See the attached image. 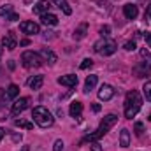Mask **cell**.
I'll use <instances>...</instances> for the list:
<instances>
[{"mask_svg": "<svg viewBox=\"0 0 151 151\" xmlns=\"http://www.w3.org/2000/svg\"><path fill=\"white\" fill-rule=\"evenodd\" d=\"M141 106H142V100H141V95L132 90L127 93V99H125V118L132 119L135 114L141 111Z\"/></svg>", "mask_w": 151, "mask_h": 151, "instance_id": "1", "label": "cell"}, {"mask_svg": "<svg viewBox=\"0 0 151 151\" xmlns=\"http://www.w3.org/2000/svg\"><path fill=\"white\" fill-rule=\"evenodd\" d=\"M32 118H34V121L37 123L39 127H42V128H49V127L55 123L53 114L49 113L46 107H42V106L34 107V111H32Z\"/></svg>", "mask_w": 151, "mask_h": 151, "instance_id": "2", "label": "cell"}, {"mask_svg": "<svg viewBox=\"0 0 151 151\" xmlns=\"http://www.w3.org/2000/svg\"><path fill=\"white\" fill-rule=\"evenodd\" d=\"M116 121H118V116H116V114H107V116H104V119H102V123H100L99 130H97L95 134L88 135V137H86V141H97V139H100L102 135H106V134H107V132L114 127V125H116Z\"/></svg>", "mask_w": 151, "mask_h": 151, "instance_id": "3", "label": "cell"}, {"mask_svg": "<svg viewBox=\"0 0 151 151\" xmlns=\"http://www.w3.org/2000/svg\"><path fill=\"white\" fill-rule=\"evenodd\" d=\"M42 56L37 55V53H34V51H25L23 55H21V63H23V67H27V69H37L42 65Z\"/></svg>", "mask_w": 151, "mask_h": 151, "instance_id": "4", "label": "cell"}, {"mask_svg": "<svg viewBox=\"0 0 151 151\" xmlns=\"http://www.w3.org/2000/svg\"><path fill=\"white\" fill-rule=\"evenodd\" d=\"M19 30H21L23 34H27V35H35V34L40 32L39 25L34 23V21H21V23H19Z\"/></svg>", "mask_w": 151, "mask_h": 151, "instance_id": "5", "label": "cell"}, {"mask_svg": "<svg viewBox=\"0 0 151 151\" xmlns=\"http://www.w3.org/2000/svg\"><path fill=\"white\" fill-rule=\"evenodd\" d=\"M2 46L5 47V49H9V51H12V49H16V46H18V39L14 35V32L12 30H9L4 39H2Z\"/></svg>", "mask_w": 151, "mask_h": 151, "instance_id": "6", "label": "cell"}, {"mask_svg": "<svg viewBox=\"0 0 151 151\" xmlns=\"http://www.w3.org/2000/svg\"><path fill=\"white\" fill-rule=\"evenodd\" d=\"M114 93H116V90H114L111 84H102L100 90H99V99L104 100V102H107V100H111L114 97Z\"/></svg>", "mask_w": 151, "mask_h": 151, "instance_id": "7", "label": "cell"}, {"mask_svg": "<svg viewBox=\"0 0 151 151\" xmlns=\"http://www.w3.org/2000/svg\"><path fill=\"white\" fill-rule=\"evenodd\" d=\"M134 74H135V77H150L151 76V63H146V62L139 63L134 69Z\"/></svg>", "mask_w": 151, "mask_h": 151, "instance_id": "8", "label": "cell"}, {"mask_svg": "<svg viewBox=\"0 0 151 151\" xmlns=\"http://www.w3.org/2000/svg\"><path fill=\"white\" fill-rule=\"evenodd\" d=\"M58 84H62V86H69V88H74L76 84H77V76L76 74L62 76V77H58Z\"/></svg>", "mask_w": 151, "mask_h": 151, "instance_id": "9", "label": "cell"}, {"mask_svg": "<svg viewBox=\"0 0 151 151\" xmlns=\"http://www.w3.org/2000/svg\"><path fill=\"white\" fill-rule=\"evenodd\" d=\"M28 104H30V99H27V97H23V99H18V100L12 104V113H14V114L23 113V111L28 107Z\"/></svg>", "mask_w": 151, "mask_h": 151, "instance_id": "10", "label": "cell"}, {"mask_svg": "<svg viewBox=\"0 0 151 151\" xmlns=\"http://www.w3.org/2000/svg\"><path fill=\"white\" fill-rule=\"evenodd\" d=\"M123 14H125L127 19H135L137 14H139V9L134 4H127V5H123Z\"/></svg>", "mask_w": 151, "mask_h": 151, "instance_id": "11", "label": "cell"}, {"mask_svg": "<svg viewBox=\"0 0 151 151\" xmlns=\"http://www.w3.org/2000/svg\"><path fill=\"white\" fill-rule=\"evenodd\" d=\"M40 56H42V60H46V62H47V63H51V65H55V63H56V60H58V58H56V55H55L49 47H42V49H40Z\"/></svg>", "mask_w": 151, "mask_h": 151, "instance_id": "12", "label": "cell"}, {"mask_svg": "<svg viewBox=\"0 0 151 151\" xmlns=\"http://www.w3.org/2000/svg\"><path fill=\"white\" fill-rule=\"evenodd\" d=\"M49 9H51V4L47 2V0H40V2H37L35 5H34V12L35 14H46V12H49Z\"/></svg>", "mask_w": 151, "mask_h": 151, "instance_id": "13", "label": "cell"}, {"mask_svg": "<svg viewBox=\"0 0 151 151\" xmlns=\"http://www.w3.org/2000/svg\"><path fill=\"white\" fill-rule=\"evenodd\" d=\"M42 83H44V76H32V77L28 79L30 90H39V88L42 86Z\"/></svg>", "mask_w": 151, "mask_h": 151, "instance_id": "14", "label": "cell"}, {"mask_svg": "<svg viewBox=\"0 0 151 151\" xmlns=\"http://www.w3.org/2000/svg\"><path fill=\"white\" fill-rule=\"evenodd\" d=\"M69 113H70L72 118H77V119H79V118H81V113H83V104H81V102H77V100L72 102V104H70Z\"/></svg>", "mask_w": 151, "mask_h": 151, "instance_id": "15", "label": "cell"}, {"mask_svg": "<svg viewBox=\"0 0 151 151\" xmlns=\"http://www.w3.org/2000/svg\"><path fill=\"white\" fill-rule=\"evenodd\" d=\"M119 146L121 148H128L130 146V132L127 128H123L119 132Z\"/></svg>", "mask_w": 151, "mask_h": 151, "instance_id": "16", "label": "cell"}, {"mask_svg": "<svg viewBox=\"0 0 151 151\" xmlns=\"http://www.w3.org/2000/svg\"><path fill=\"white\" fill-rule=\"evenodd\" d=\"M40 21L44 23V25H58V18L55 16V14H49V12H46V14H42L40 16Z\"/></svg>", "mask_w": 151, "mask_h": 151, "instance_id": "17", "label": "cell"}, {"mask_svg": "<svg viewBox=\"0 0 151 151\" xmlns=\"http://www.w3.org/2000/svg\"><path fill=\"white\" fill-rule=\"evenodd\" d=\"M97 76H88L86 77V83H84V93H90L93 88H95V84H97Z\"/></svg>", "mask_w": 151, "mask_h": 151, "instance_id": "18", "label": "cell"}, {"mask_svg": "<svg viewBox=\"0 0 151 151\" xmlns=\"http://www.w3.org/2000/svg\"><path fill=\"white\" fill-rule=\"evenodd\" d=\"M114 51H116V42H114V40H107V42H106V46H104V49L100 51V55L109 56V55H113Z\"/></svg>", "mask_w": 151, "mask_h": 151, "instance_id": "19", "label": "cell"}, {"mask_svg": "<svg viewBox=\"0 0 151 151\" xmlns=\"http://www.w3.org/2000/svg\"><path fill=\"white\" fill-rule=\"evenodd\" d=\"M53 2H55V5L60 7L65 14H72V9H70V5L67 4V0H53Z\"/></svg>", "mask_w": 151, "mask_h": 151, "instance_id": "20", "label": "cell"}, {"mask_svg": "<svg viewBox=\"0 0 151 151\" xmlns=\"http://www.w3.org/2000/svg\"><path fill=\"white\" fill-rule=\"evenodd\" d=\"M5 95H7V99H16V97L19 95V86H16V84H9Z\"/></svg>", "mask_w": 151, "mask_h": 151, "instance_id": "21", "label": "cell"}, {"mask_svg": "<svg viewBox=\"0 0 151 151\" xmlns=\"http://www.w3.org/2000/svg\"><path fill=\"white\" fill-rule=\"evenodd\" d=\"M86 32H88V25H86V23H83V25H81V27L74 32V39H76V40H79V39L86 37Z\"/></svg>", "mask_w": 151, "mask_h": 151, "instance_id": "22", "label": "cell"}, {"mask_svg": "<svg viewBox=\"0 0 151 151\" xmlns=\"http://www.w3.org/2000/svg\"><path fill=\"white\" fill-rule=\"evenodd\" d=\"M14 125H16V127H19V128H25V130H32V128H34V123L25 121V119H16V121H14Z\"/></svg>", "mask_w": 151, "mask_h": 151, "instance_id": "23", "label": "cell"}, {"mask_svg": "<svg viewBox=\"0 0 151 151\" xmlns=\"http://www.w3.org/2000/svg\"><path fill=\"white\" fill-rule=\"evenodd\" d=\"M9 14H12V5L11 4H5V5H2L0 7V16H9Z\"/></svg>", "mask_w": 151, "mask_h": 151, "instance_id": "24", "label": "cell"}, {"mask_svg": "<svg viewBox=\"0 0 151 151\" xmlns=\"http://www.w3.org/2000/svg\"><path fill=\"white\" fill-rule=\"evenodd\" d=\"M142 91H144V97H146V100H150V102H151V81L144 83V86H142Z\"/></svg>", "mask_w": 151, "mask_h": 151, "instance_id": "25", "label": "cell"}, {"mask_svg": "<svg viewBox=\"0 0 151 151\" xmlns=\"http://www.w3.org/2000/svg\"><path fill=\"white\" fill-rule=\"evenodd\" d=\"M106 42H107V40H106V39L102 37L100 40H97V42H95V46H93V49H95L97 53H100V51L104 49V46H106Z\"/></svg>", "mask_w": 151, "mask_h": 151, "instance_id": "26", "label": "cell"}, {"mask_svg": "<svg viewBox=\"0 0 151 151\" xmlns=\"http://www.w3.org/2000/svg\"><path fill=\"white\" fill-rule=\"evenodd\" d=\"M134 130H135L137 135H142V132H144V125H142L141 121H137V123L134 125Z\"/></svg>", "mask_w": 151, "mask_h": 151, "instance_id": "27", "label": "cell"}, {"mask_svg": "<svg viewBox=\"0 0 151 151\" xmlns=\"http://www.w3.org/2000/svg\"><path fill=\"white\" fill-rule=\"evenodd\" d=\"M91 65H93V60H90V58H84V60H83V63H81V69H83V70H86V69H90Z\"/></svg>", "mask_w": 151, "mask_h": 151, "instance_id": "28", "label": "cell"}, {"mask_svg": "<svg viewBox=\"0 0 151 151\" xmlns=\"http://www.w3.org/2000/svg\"><path fill=\"white\" fill-rule=\"evenodd\" d=\"M109 32H111V28H109L107 25H104V27H100V30H99V34H100L102 37H107V35H109Z\"/></svg>", "mask_w": 151, "mask_h": 151, "instance_id": "29", "label": "cell"}, {"mask_svg": "<svg viewBox=\"0 0 151 151\" xmlns=\"http://www.w3.org/2000/svg\"><path fill=\"white\" fill-rule=\"evenodd\" d=\"M62 150H63V141H62V139L55 141V146H53V151H62Z\"/></svg>", "mask_w": 151, "mask_h": 151, "instance_id": "30", "label": "cell"}, {"mask_svg": "<svg viewBox=\"0 0 151 151\" xmlns=\"http://www.w3.org/2000/svg\"><path fill=\"white\" fill-rule=\"evenodd\" d=\"M123 47H125L127 51H134V49H135V42H134V40H128V42H125Z\"/></svg>", "mask_w": 151, "mask_h": 151, "instance_id": "31", "label": "cell"}, {"mask_svg": "<svg viewBox=\"0 0 151 151\" xmlns=\"http://www.w3.org/2000/svg\"><path fill=\"white\" fill-rule=\"evenodd\" d=\"M141 55H142L146 60H150V62H151V53L148 51V49H141Z\"/></svg>", "mask_w": 151, "mask_h": 151, "instance_id": "32", "label": "cell"}, {"mask_svg": "<svg viewBox=\"0 0 151 151\" xmlns=\"http://www.w3.org/2000/svg\"><path fill=\"white\" fill-rule=\"evenodd\" d=\"M5 19H7V21H16V19H19V16H18L16 12H12V14H9Z\"/></svg>", "mask_w": 151, "mask_h": 151, "instance_id": "33", "label": "cell"}, {"mask_svg": "<svg viewBox=\"0 0 151 151\" xmlns=\"http://www.w3.org/2000/svg\"><path fill=\"white\" fill-rule=\"evenodd\" d=\"M91 151H102L100 144H99V142H91Z\"/></svg>", "mask_w": 151, "mask_h": 151, "instance_id": "34", "label": "cell"}, {"mask_svg": "<svg viewBox=\"0 0 151 151\" xmlns=\"http://www.w3.org/2000/svg\"><path fill=\"white\" fill-rule=\"evenodd\" d=\"M146 18H151V0L148 4V7H146Z\"/></svg>", "mask_w": 151, "mask_h": 151, "instance_id": "35", "label": "cell"}, {"mask_svg": "<svg viewBox=\"0 0 151 151\" xmlns=\"http://www.w3.org/2000/svg\"><path fill=\"white\" fill-rule=\"evenodd\" d=\"M91 109H93L95 113H99V111H100V104H93V106H91Z\"/></svg>", "mask_w": 151, "mask_h": 151, "instance_id": "36", "label": "cell"}, {"mask_svg": "<svg viewBox=\"0 0 151 151\" xmlns=\"http://www.w3.org/2000/svg\"><path fill=\"white\" fill-rule=\"evenodd\" d=\"M4 99H7V95H5V93L0 90V106H2V102H4Z\"/></svg>", "mask_w": 151, "mask_h": 151, "instance_id": "37", "label": "cell"}, {"mask_svg": "<svg viewBox=\"0 0 151 151\" xmlns=\"http://www.w3.org/2000/svg\"><path fill=\"white\" fill-rule=\"evenodd\" d=\"M19 44H21V46H28V44H30V40H28V39H23Z\"/></svg>", "mask_w": 151, "mask_h": 151, "instance_id": "38", "label": "cell"}, {"mask_svg": "<svg viewBox=\"0 0 151 151\" xmlns=\"http://www.w3.org/2000/svg\"><path fill=\"white\" fill-rule=\"evenodd\" d=\"M146 42L151 44V32H150V34H146Z\"/></svg>", "mask_w": 151, "mask_h": 151, "instance_id": "39", "label": "cell"}, {"mask_svg": "<svg viewBox=\"0 0 151 151\" xmlns=\"http://www.w3.org/2000/svg\"><path fill=\"white\" fill-rule=\"evenodd\" d=\"M14 67H16V63H14V62L11 60V62H9V69H14Z\"/></svg>", "mask_w": 151, "mask_h": 151, "instance_id": "40", "label": "cell"}, {"mask_svg": "<svg viewBox=\"0 0 151 151\" xmlns=\"http://www.w3.org/2000/svg\"><path fill=\"white\" fill-rule=\"evenodd\" d=\"M4 134H5V130H4V128H0V141H2V137H4Z\"/></svg>", "mask_w": 151, "mask_h": 151, "instance_id": "41", "label": "cell"}, {"mask_svg": "<svg viewBox=\"0 0 151 151\" xmlns=\"http://www.w3.org/2000/svg\"><path fill=\"white\" fill-rule=\"evenodd\" d=\"M23 151H28V146H23Z\"/></svg>", "mask_w": 151, "mask_h": 151, "instance_id": "42", "label": "cell"}, {"mask_svg": "<svg viewBox=\"0 0 151 151\" xmlns=\"http://www.w3.org/2000/svg\"><path fill=\"white\" fill-rule=\"evenodd\" d=\"M0 55H2V47H0Z\"/></svg>", "mask_w": 151, "mask_h": 151, "instance_id": "43", "label": "cell"}, {"mask_svg": "<svg viewBox=\"0 0 151 151\" xmlns=\"http://www.w3.org/2000/svg\"><path fill=\"white\" fill-rule=\"evenodd\" d=\"M150 119H151V114H150Z\"/></svg>", "mask_w": 151, "mask_h": 151, "instance_id": "44", "label": "cell"}]
</instances>
